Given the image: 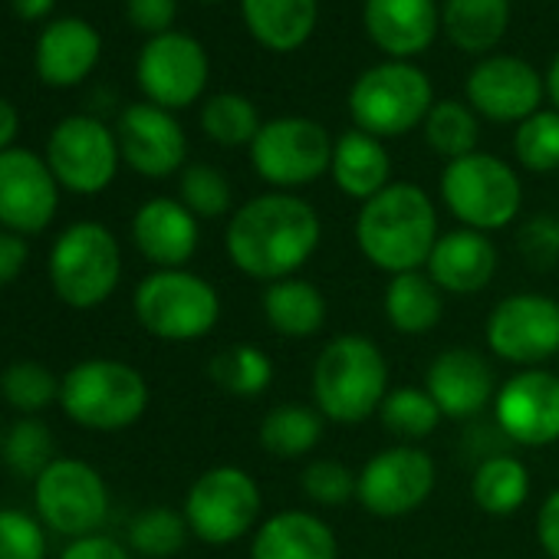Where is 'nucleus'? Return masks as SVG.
Instances as JSON below:
<instances>
[{"instance_id": "f257e3e1", "label": "nucleus", "mask_w": 559, "mask_h": 559, "mask_svg": "<svg viewBox=\"0 0 559 559\" xmlns=\"http://www.w3.org/2000/svg\"><path fill=\"white\" fill-rule=\"evenodd\" d=\"M323 240L320 211L294 191H266L243 201L224 230L227 260L250 280L297 276Z\"/></svg>"}, {"instance_id": "f03ea898", "label": "nucleus", "mask_w": 559, "mask_h": 559, "mask_svg": "<svg viewBox=\"0 0 559 559\" xmlns=\"http://www.w3.org/2000/svg\"><path fill=\"white\" fill-rule=\"evenodd\" d=\"M438 237L435 201L412 181H392L356 214V243L362 257L389 276L425 270Z\"/></svg>"}, {"instance_id": "7ed1b4c3", "label": "nucleus", "mask_w": 559, "mask_h": 559, "mask_svg": "<svg viewBox=\"0 0 559 559\" xmlns=\"http://www.w3.org/2000/svg\"><path fill=\"white\" fill-rule=\"evenodd\" d=\"M389 392V359L376 340L343 333L320 349L310 376V395L326 421L346 428L362 425L379 415Z\"/></svg>"}, {"instance_id": "20e7f679", "label": "nucleus", "mask_w": 559, "mask_h": 559, "mask_svg": "<svg viewBox=\"0 0 559 559\" xmlns=\"http://www.w3.org/2000/svg\"><path fill=\"white\" fill-rule=\"evenodd\" d=\"M60 408L80 428L126 431L148 408V382L129 362L86 359L60 379Z\"/></svg>"}, {"instance_id": "39448f33", "label": "nucleus", "mask_w": 559, "mask_h": 559, "mask_svg": "<svg viewBox=\"0 0 559 559\" xmlns=\"http://www.w3.org/2000/svg\"><path fill=\"white\" fill-rule=\"evenodd\" d=\"M135 320L145 333L165 343L204 340L221 320V297L214 284L185 266L152 270L132 297Z\"/></svg>"}, {"instance_id": "423d86ee", "label": "nucleus", "mask_w": 559, "mask_h": 559, "mask_svg": "<svg viewBox=\"0 0 559 559\" xmlns=\"http://www.w3.org/2000/svg\"><path fill=\"white\" fill-rule=\"evenodd\" d=\"M122 280V250L99 221L70 224L50 250V284L73 310L103 307Z\"/></svg>"}, {"instance_id": "0eeeda50", "label": "nucleus", "mask_w": 559, "mask_h": 559, "mask_svg": "<svg viewBox=\"0 0 559 559\" xmlns=\"http://www.w3.org/2000/svg\"><path fill=\"white\" fill-rule=\"evenodd\" d=\"M435 106V90L425 70L408 60H389L366 70L349 90V116L359 132L376 139L408 135L425 126Z\"/></svg>"}, {"instance_id": "6e6552de", "label": "nucleus", "mask_w": 559, "mask_h": 559, "mask_svg": "<svg viewBox=\"0 0 559 559\" xmlns=\"http://www.w3.org/2000/svg\"><path fill=\"white\" fill-rule=\"evenodd\" d=\"M441 201L461 227L493 234L516 221L523 207V185L503 158L471 152L444 165Z\"/></svg>"}, {"instance_id": "1a4fd4ad", "label": "nucleus", "mask_w": 559, "mask_h": 559, "mask_svg": "<svg viewBox=\"0 0 559 559\" xmlns=\"http://www.w3.org/2000/svg\"><path fill=\"white\" fill-rule=\"evenodd\" d=\"M263 493L250 471L217 464L194 477L185 493V520L191 536L207 546H230L260 526Z\"/></svg>"}, {"instance_id": "9d476101", "label": "nucleus", "mask_w": 559, "mask_h": 559, "mask_svg": "<svg viewBox=\"0 0 559 559\" xmlns=\"http://www.w3.org/2000/svg\"><path fill=\"white\" fill-rule=\"evenodd\" d=\"M250 165L276 191H294L323 178L333 165L330 132L307 116H280L260 126L250 142Z\"/></svg>"}, {"instance_id": "9b49d317", "label": "nucleus", "mask_w": 559, "mask_h": 559, "mask_svg": "<svg viewBox=\"0 0 559 559\" xmlns=\"http://www.w3.org/2000/svg\"><path fill=\"white\" fill-rule=\"evenodd\" d=\"M438 484L435 457L418 444H392L359 467L356 500L379 520H399L428 503Z\"/></svg>"}, {"instance_id": "f8f14e48", "label": "nucleus", "mask_w": 559, "mask_h": 559, "mask_svg": "<svg viewBox=\"0 0 559 559\" xmlns=\"http://www.w3.org/2000/svg\"><path fill=\"white\" fill-rule=\"evenodd\" d=\"M34 503L40 520L70 536H93L109 516V487L103 474L80 457H57L34 480Z\"/></svg>"}, {"instance_id": "ddd939ff", "label": "nucleus", "mask_w": 559, "mask_h": 559, "mask_svg": "<svg viewBox=\"0 0 559 559\" xmlns=\"http://www.w3.org/2000/svg\"><path fill=\"white\" fill-rule=\"evenodd\" d=\"M487 349L520 369L559 359V304L543 294H510L493 304L484 323Z\"/></svg>"}, {"instance_id": "4468645a", "label": "nucleus", "mask_w": 559, "mask_h": 559, "mask_svg": "<svg viewBox=\"0 0 559 559\" xmlns=\"http://www.w3.org/2000/svg\"><path fill=\"white\" fill-rule=\"evenodd\" d=\"M122 152L116 132L96 116H67L47 139V165L60 188L99 194L116 181Z\"/></svg>"}, {"instance_id": "2eb2a0df", "label": "nucleus", "mask_w": 559, "mask_h": 559, "mask_svg": "<svg viewBox=\"0 0 559 559\" xmlns=\"http://www.w3.org/2000/svg\"><path fill=\"white\" fill-rule=\"evenodd\" d=\"M207 76H211V63L204 47L191 34H178V31L152 37L135 63L139 90L148 96V103L168 112L198 103V96L207 86Z\"/></svg>"}, {"instance_id": "dca6fc26", "label": "nucleus", "mask_w": 559, "mask_h": 559, "mask_svg": "<svg viewBox=\"0 0 559 559\" xmlns=\"http://www.w3.org/2000/svg\"><path fill=\"white\" fill-rule=\"evenodd\" d=\"M493 421L520 448L559 441V376L549 369L513 372L493 399Z\"/></svg>"}, {"instance_id": "f3484780", "label": "nucleus", "mask_w": 559, "mask_h": 559, "mask_svg": "<svg viewBox=\"0 0 559 559\" xmlns=\"http://www.w3.org/2000/svg\"><path fill=\"white\" fill-rule=\"evenodd\" d=\"M60 207V181L47 158L31 148L0 155V227L21 237L50 227Z\"/></svg>"}, {"instance_id": "a211bd4d", "label": "nucleus", "mask_w": 559, "mask_h": 559, "mask_svg": "<svg viewBox=\"0 0 559 559\" xmlns=\"http://www.w3.org/2000/svg\"><path fill=\"white\" fill-rule=\"evenodd\" d=\"M467 106L490 122H523L539 112L546 80L520 57H487L467 76Z\"/></svg>"}, {"instance_id": "6ab92c4d", "label": "nucleus", "mask_w": 559, "mask_h": 559, "mask_svg": "<svg viewBox=\"0 0 559 559\" xmlns=\"http://www.w3.org/2000/svg\"><path fill=\"white\" fill-rule=\"evenodd\" d=\"M122 162L145 178H168L185 168L188 135L175 112L155 103H132L116 129Z\"/></svg>"}, {"instance_id": "aec40b11", "label": "nucleus", "mask_w": 559, "mask_h": 559, "mask_svg": "<svg viewBox=\"0 0 559 559\" xmlns=\"http://www.w3.org/2000/svg\"><path fill=\"white\" fill-rule=\"evenodd\" d=\"M425 389L441 408L444 418H474L484 408H493L497 399V379L493 366L484 353L467 346H451L438 353L425 372Z\"/></svg>"}, {"instance_id": "412c9836", "label": "nucleus", "mask_w": 559, "mask_h": 559, "mask_svg": "<svg viewBox=\"0 0 559 559\" xmlns=\"http://www.w3.org/2000/svg\"><path fill=\"white\" fill-rule=\"evenodd\" d=\"M132 240L158 270H178L198 253L201 221L178 198H152L132 217Z\"/></svg>"}, {"instance_id": "4be33fe9", "label": "nucleus", "mask_w": 559, "mask_h": 559, "mask_svg": "<svg viewBox=\"0 0 559 559\" xmlns=\"http://www.w3.org/2000/svg\"><path fill=\"white\" fill-rule=\"evenodd\" d=\"M497 243L490 240V234L471 230V227H457L438 237L425 270L435 284L441 287V294L448 297H474L484 287H490V280L497 273Z\"/></svg>"}, {"instance_id": "5701e85b", "label": "nucleus", "mask_w": 559, "mask_h": 559, "mask_svg": "<svg viewBox=\"0 0 559 559\" xmlns=\"http://www.w3.org/2000/svg\"><path fill=\"white\" fill-rule=\"evenodd\" d=\"M103 57L99 31L83 17H57L50 21L34 50V70L47 86L70 90L80 86Z\"/></svg>"}, {"instance_id": "b1692460", "label": "nucleus", "mask_w": 559, "mask_h": 559, "mask_svg": "<svg viewBox=\"0 0 559 559\" xmlns=\"http://www.w3.org/2000/svg\"><path fill=\"white\" fill-rule=\"evenodd\" d=\"M366 34L392 60L425 53L441 27L435 0H366Z\"/></svg>"}, {"instance_id": "393cba45", "label": "nucleus", "mask_w": 559, "mask_h": 559, "mask_svg": "<svg viewBox=\"0 0 559 559\" xmlns=\"http://www.w3.org/2000/svg\"><path fill=\"white\" fill-rule=\"evenodd\" d=\"M250 559H340V539L313 510H280L253 530Z\"/></svg>"}, {"instance_id": "a878e982", "label": "nucleus", "mask_w": 559, "mask_h": 559, "mask_svg": "<svg viewBox=\"0 0 559 559\" xmlns=\"http://www.w3.org/2000/svg\"><path fill=\"white\" fill-rule=\"evenodd\" d=\"M260 310L266 317V326L284 340H310L326 326L330 317L323 290L300 273L266 284Z\"/></svg>"}, {"instance_id": "bb28decb", "label": "nucleus", "mask_w": 559, "mask_h": 559, "mask_svg": "<svg viewBox=\"0 0 559 559\" xmlns=\"http://www.w3.org/2000/svg\"><path fill=\"white\" fill-rule=\"evenodd\" d=\"M330 175L346 198L366 204L369 198H376L379 191H385L392 185V158H389L382 139L353 129L333 142Z\"/></svg>"}, {"instance_id": "cd10ccee", "label": "nucleus", "mask_w": 559, "mask_h": 559, "mask_svg": "<svg viewBox=\"0 0 559 559\" xmlns=\"http://www.w3.org/2000/svg\"><path fill=\"white\" fill-rule=\"evenodd\" d=\"M240 14L260 47L294 53L313 37L320 4L317 0H240Z\"/></svg>"}, {"instance_id": "c85d7f7f", "label": "nucleus", "mask_w": 559, "mask_h": 559, "mask_svg": "<svg viewBox=\"0 0 559 559\" xmlns=\"http://www.w3.org/2000/svg\"><path fill=\"white\" fill-rule=\"evenodd\" d=\"M382 310L395 333L425 336L438 330V323L444 320V294L428 276V270H408V273L389 276Z\"/></svg>"}, {"instance_id": "c756f323", "label": "nucleus", "mask_w": 559, "mask_h": 559, "mask_svg": "<svg viewBox=\"0 0 559 559\" xmlns=\"http://www.w3.org/2000/svg\"><path fill=\"white\" fill-rule=\"evenodd\" d=\"M323 431H326V418L320 415L317 405L287 402V405L270 408L260 418L257 441L276 461H300L320 448Z\"/></svg>"}, {"instance_id": "7c9ffc66", "label": "nucleus", "mask_w": 559, "mask_h": 559, "mask_svg": "<svg viewBox=\"0 0 559 559\" xmlns=\"http://www.w3.org/2000/svg\"><path fill=\"white\" fill-rule=\"evenodd\" d=\"M441 24L457 50L487 53L507 37L510 0H444Z\"/></svg>"}, {"instance_id": "2f4dec72", "label": "nucleus", "mask_w": 559, "mask_h": 559, "mask_svg": "<svg viewBox=\"0 0 559 559\" xmlns=\"http://www.w3.org/2000/svg\"><path fill=\"white\" fill-rule=\"evenodd\" d=\"M471 497L490 516H513L530 500V467L516 454H490L474 467Z\"/></svg>"}, {"instance_id": "473e14b6", "label": "nucleus", "mask_w": 559, "mask_h": 559, "mask_svg": "<svg viewBox=\"0 0 559 559\" xmlns=\"http://www.w3.org/2000/svg\"><path fill=\"white\" fill-rule=\"evenodd\" d=\"M211 382L234 399H260L273 385V359L257 343H234L207 362Z\"/></svg>"}, {"instance_id": "72a5a7b5", "label": "nucleus", "mask_w": 559, "mask_h": 559, "mask_svg": "<svg viewBox=\"0 0 559 559\" xmlns=\"http://www.w3.org/2000/svg\"><path fill=\"white\" fill-rule=\"evenodd\" d=\"M379 418L385 425L389 435L402 438L405 444L425 441L438 431V425L444 421L441 408L435 405V399L428 395L425 385H399L385 395Z\"/></svg>"}, {"instance_id": "f704fd0d", "label": "nucleus", "mask_w": 559, "mask_h": 559, "mask_svg": "<svg viewBox=\"0 0 559 559\" xmlns=\"http://www.w3.org/2000/svg\"><path fill=\"white\" fill-rule=\"evenodd\" d=\"M260 112L257 106L240 96V93H214L204 109H201V129L211 142L224 145V148H240L257 139L260 132Z\"/></svg>"}, {"instance_id": "c9c22d12", "label": "nucleus", "mask_w": 559, "mask_h": 559, "mask_svg": "<svg viewBox=\"0 0 559 559\" xmlns=\"http://www.w3.org/2000/svg\"><path fill=\"white\" fill-rule=\"evenodd\" d=\"M425 139L448 162L464 158V155L477 152V139H480L477 112L467 103L441 99V103L431 106V112L425 119Z\"/></svg>"}, {"instance_id": "e433bc0d", "label": "nucleus", "mask_w": 559, "mask_h": 559, "mask_svg": "<svg viewBox=\"0 0 559 559\" xmlns=\"http://www.w3.org/2000/svg\"><path fill=\"white\" fill-rule=\"evenodd\" d=\"M188 520L171 507H148L129 523V546L145 559H171L188 543Z\"/></svg>"}, {"instance_id": "4c0bfd02", "label": "nucleus", "mask_w": 559, "mask_h": 559, "mask_svg": "<svg viewBox=\"0 0 559 559\" xmlns=\"http://www.w3.org/2000/svg\"><path fill=\"white\" fill-rule=\"evenodd\" d=\"M181 204L198 217V221H214L224 214H234V188L227 175L214 165H185L181 168Z\"/></svg>"}, {"instance_id": "58836bf2", "label": "nucleus", "mask_w": 559, "mask_h": 559, "mask_svg": "<svg viewBox=\"0 0 559 559\" xmlns=\"http://www.w3.org/2000/svg\"><path fill=\"white\" fill-rule=\"evenodd\" d=\"M0 395L8 399L11 408L34 418L37 412L60 402V382L44 362L27 359V362H14L4 369V376H0Z\"/></svg>"}, {"instance_id": "ea45409f", "label": "nucleus", "mask_w": 559, "mask_h": 559, "mask_svg": "<svg viewBox=\"0 0 559 559\" xmlns=\"http://www.w3.org/2000/svg\"><path fill=\"white\" fill-rule=\"evenodd\" d=\"M0 457L11 471L21 477L37 480L57 457H53V431L40 418H24L17 421L0 444Z\"/></svg>"}, {"instance_id": "a19ab883", "label": "nucleus", "mask_w": 559, "mask_h": 559, "mask_svg": "<svg viewBox=\"0 0 559 559\" xmlns=\"http://www.w3.org/2000/svg\"><path fill=\"white\" fill-rule=\"evenodd\" d=\"M513 152H516V162L533 175L556 171L559 168V112L539 109L530 119H523L513 135Z\"/></svg>"}, {"instance_id": "79ce46f5", "label": "nucleus", "mask_w": 559, "mask_h": 559, "mask_svg": "<svg viewBox=\"0 0 559 559\" xmlns=\"http://www.w3.org/2000/svg\"><path fill=\"white\" fill-rule=\"evenodd\" d=\"M356 480H359V471H353L349 464H343L336 457H317L300 474L304 497L326 510L356 500Z\"/></svg>"}, {"instance_id": "37998d69", "label": "nucleus", "mask_w": 559, "mask_h": 559, "mask_svg": "<svg viewBox=\"0 0 559 559\" xmlns=\"http://www.w3.org/2000/svg\"><path fill=\"white\" fill-rule=\"evenodd\" d=\"M44 523L24 510L0 507V559H44Z\"/></svg>"}, {"instance_id": "c03bdc74", "label": "nucleus", "mask_w": 559, "mask_h": 559, "mask_svg": "<svg viewBox=\"0 0 559 559\" xmlns=\"http://www.w3.org/2000/svg\"><path fill=\"white\" fill-rule=\"evenodd\" d=\"M520 253L536 270H549L559 263V217L556 214H536L520 227Z\"/></svg>"}, {"instance_id": "a18cd8bd", "label": "nucleus", "mask_w": 559, "mask_h": 559, "mask_svg": "<svg viewBox=\"0 0 559 559\" xmlns=\"http://www.w3.org/2000/svg\"><path fill=\"white\" fill-rule=\"evenodd\" d=\"M129 24L148 37L168 34L178 14V0H126Z\"/></svg>"}, {"instance_id": "49530a36", "label": "nucleus", "mask_w": 559, "mask_h": 559, "mask_svg": "<svg viewBox=\"0 0 559 559\" xmlns=\"http://www.w3.org/2000/svg\"><path fill=\"white\" fill-rule=\"evenodd\" d=\"M60 559H132V552L119 539L93 533V536L70 539V546L60 552Z\"/></svg>"}, {"instance_id": "de8ad7c7", "label": "nucleus", "mask_w": 559, "mask_h": 559, "mask_svg": "<svg viewBox=\"0 0 559 559\" xmlns=\"http://www.w3.org/2000/svg\"><path fill=\"white\" fill-rule=\"evenodd\" d=\"M31 260V247L21 234L0 227V287L14 284Z\"/></svg>"}, {"instance_id": "09e8293b", "label": "nucleus", "mask_w": 559, "mask_h": 559, "mask_svg": "<svg viewBox=\"0 0 559 559\" xmlns=\"http://www.w3.org/2000/svg\"><path fill=\"white\" fill-rule=\"evenodd\" d=\"M536 539L549 559H559V487L536 510Z\"/></svg>"}, {"instance_id": "8fccbe9b", "label": "nucleus", "mask_w": 559, "mask_h": 559, "mask_svg": "<svg viewBox=\"0 0 559 559\" xmlns=\"http://www.w3.org/2000/svg\"><path fill=\"white\" fill-rule=\"evenodd\" d=\"M17 132H21V112L11 99L0 96V155L14 148Z\"/></svg>"}, {"instance_id": "3c124183", "label": "nucleus", "mask_w": 559, "mask_h": 559, "mask_svg": "<svg viewBox=\"0 0 559 559\" xmlns=\"http://www.w3.org/2000/svg\"><path fill=\"white\" fill-rule=\"evenodd\" d=\"M53 8H57V0H11V11L21 17V21H44V17H50L53 14Z\"/></svg>"}, {"instance_id": "603ef678", "label": "nucleus", "mask_w": 559, "mask_h": 559, "mask_svg": "<svg viewBox=\"0 0 559 559\" xmlns=\"http://www.w3.org/2000/svg\"><path fill=\"white\" fill-rule=\"evenodd\" d=\"M546 96L552 99V109L559 112V53H556V60L549 63V73H546Z\"/></svg>"}, {"instance_id": "864d4df0", "label": "nucleus", "mask_w": 559, "mask_h": 559, "mask_svg": "<svg viewBox=\"0 0 559 559\" xmlns=\"http://www.w3.org/2000/svg\"><path fill=\"white\" fill-rule=\"evenodd\" d=\"M201 4H221V0H201Z\"/></svg>"}, {"instance_id": "5fc2aeb1", "label": "nucleus", "mask_w": 559, "mask_h": 559, "mask_svg": "<svg viewBox=\"0 0 559 559\" xmlns=\"http://www.w3.org/2000/svg\"><path fill=\"white\" fill-rule=\"evenodd\" d=\"M0 444H4V431H0Z\"/></svg>"}]
</instances>
